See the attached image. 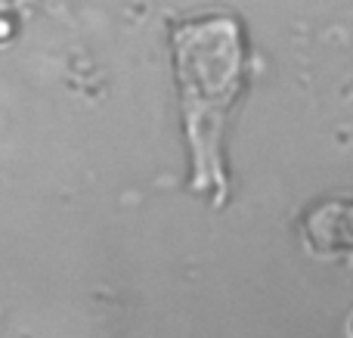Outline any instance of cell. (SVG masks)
<instances>
[{
    "instance_id": "6da1fadb",
    "label": "cell",
    "mask_w": 353,
    "mask_h": 338,
    "mask_svg": "<svg viewBox=\"0 0 353 338\" xmlns=\"http://www.w3.org/2000/svg\"><path fill=\"white\" fill-rule=\"evenodd\" d=\"M174 72L180 90V118L189 152V190L214 208L230 199L226 124L242 97L245 41L232 16H199L174 25Z\"/></svg>"
}]
</instances>
